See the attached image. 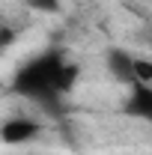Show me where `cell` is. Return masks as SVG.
Returning <instances> with one entry per match:
<instances>
[{"mask_svg": "<svg viewBox=\"0 0 152 155\" xmlns=\"http://www.w3.org/2000/svg\"><path fill=\"white\" fill-rule=\"evenodd\" d=\"M30 6L33 9H45V12H51V9H57L60 0H30Z\"/></svg>", "mask_w": 152, "mask_h": 155, "instance_id": "4", "label": "cell"}, {"mask_svg": "<svg viewBox=\"0 0 152 155\" xmlns=\"http://www.w3.org/2000/svg\"><path fill=\"white\" fill-rule=\"evenodd\" d=\"M36 134H39V122L33 116L15 114V116H6V119L0 122V143L24 146V143H30Z\"/></svg>", "mask_w": 152, "mask_h": 155, "instance_id": "1", "label": "cell"}, {"mask_svg": "<svg viewBox=\"0 0 152 155\" xmlns=\"http://www.w3.org/2000/svg\"><path fill=\"white\" fill-rule=\"evenodd\" d=\"M131 57L128 51H122V48H114V51H107V60H104V66H107V72L114 81L119 84H131Z\"/></svg>", "mask_w": 152, "mask_h": 155, "instance_id": "2", "label": "cell"}, {"mask_svg": "<svg viewBox=\"0 0 152 155\" xmlns=\"http://www.w3.org/2000/svg\"><path fill=\"white\" fill-rule=\"evenodd\" d=\"M131 84H137V87H152V60L131 57Z\"/></svg>", "mask_w": 152, "mask_h": 155, "instance_id": "3", "label": "cell"}]
</instances>
